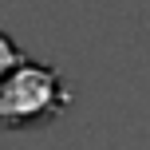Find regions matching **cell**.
Here are the masks:
<instances>
[{"instance_id": "6da1fadb", "label": "cell", "mask_w": 150, "mask_h": 150, "mask_svg": "<svg viewBox=\"0 0 150 150\" xmlns=\"http://www.w3.org/2000/svg\"><path fill=\"white\" fill-rule=\"evenodd\" d=\"M71 87L59 79L55 67L20 59L0 79V127H36L52 122L67 111Z\"/></svg>"}, {"instance_id": "7a4b0ae2", "label": "cell", "mask_w": 150, "mask_h": 150, "mask_svg": "<svg viewBox=\"0 0 150 150\" xmlns=\"http://www.w3.org/2000/svg\"><path fill=\"white\" fill-rule=\"evenodd\" d=\"M16 63H20V52H16V44L4 36V32H0V79H4V75L12 71Z\"/></svg>"}]
</instances>
